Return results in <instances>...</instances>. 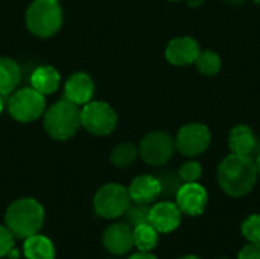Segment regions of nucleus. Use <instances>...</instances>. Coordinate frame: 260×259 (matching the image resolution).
<instances>
[{"label": "nucleus", "mask_w": 260, "mask_h": 259, "mask_svg": "<svg viewBox=\"0 0 260 259\" xmlns=\"http://www.w3.org/2000/svg\"><path fill=\"white\" fill-rule=\"evenodd\" d=\"M256 162L250 156L230 154L218 166V183L230 197L250 194L257 182Z\"/></svg>", "instance_id": "nucleus-1"}, {"label": "nucleus", "mask_w": 260, "mask_h": 259, "mask_svg": "<svg viewBox=\"0 0 260 259\" xmlns=\"http://www.w3.org/2000/svg\"><path fill=\"white\" fill-rule=\"evenodd\" d=\"M5 223L15 238L26 240L41 231L44 224V208L35 198H18L8 206Z\"/></svg>", "instance_id": "nucleus-2"}, {"label": "nucleus", "mask_w": 260, "mask_h": 259, "mask_svg": "<svg viewBox=\"0 0 260 259\" xmlns=\"http://www.w3.org/2000/svg\"><path fill=\"white\" fill-rule=\"evenodd\" d=\"M44 130L55 140H67L73 137L81 128L79 105L66 98L56 101L44 111Z\"/></svg>", "instance_id": "nucleus-3"}, {"label": "nucleus", "mask_w": 260, "mask_h": 259, "mask_svg": "<svg viewBox=\"0 0 260 259\" xmlns=\"http://www.w3.org/2000/svg\"><path fill=\"white\" fill-rule=\"evenodd\" d=\"M62 8L56 0H34L26 11V26L38 38L53 37L62 26Z\"/></svg>", "instance_id": "nucleus-4"}, {"label": "nucleus", "mask_w": 260, "mask_h": 259, "mask_svg": "<svg viewBox=\"0 0 260 259\" xmlns=\"http://www.w3.org/2000/svg\"><path fill=\"white\" fill-rule=\"evenodd\" d=\"M131 203L128 188L119 183H107L101 186L93 197V208L96 215L114 220L125 214Z\"/></svg>", "instance_id": "nucleus-5"}, {"label": "nucleus", "mask_w": 260, "mask_h": 259, "mask_svg": "<svg viewBox=\"0 0 260 259\" xmlns=\"http://www.w3.org/2000/svg\"><path fill=\"white\" fill-rule=\"evenodd\" d=\"M9 114L17 122H34L46 111V99L44 95L37 92L32 87H24L12 93L8 102Z\"/></svg>", "instance_id": "nucleus-6"}, {"label": "nucleus", "mask_w": 260, "mask_h": 259, "mask_svg": "<svg viewBox=\"0 0 260 259\" xmlns=\"http://www.w3.org/2000/svg\"><path fill=\"white\" fill-rule=\"evenodd\" d=\"M81 127L94 136H108L117 127V114L110 104L90 101L81 110Z\"/></svg>", "instance_id": "nucleus-7"}, {"label": "nucleus", "mask_w": 260, "mask_h": 259, "mask_svg": "<svg viewBox=\"0 0 260 259\" xmlns=\"http://www.w3.org/2000/svg\"><path fill=\"white\" fill-rule=\"evenodd\" d=\"M175 151V140L165 131H152L148 133L140 145L139 156L142 160L152 166H161L171 160Z\"/></svg>", "instance_id": "nucleus-8"}, {"label": "nucleus", "mask_w": 260, "mask_h": 259, "mask_svg": "<svg viewBox=\"0 0 260 259\" xmlns=\"http://www.w3.org/2000/svg\"><path fill=\"white\" fill-rule=\"evenodd\" d=\"M210 145V131L204 124H187L180 128L177 139H175V148L187 157L200 156L203 154Z\"/></svg>", "instance_id": "nucleus-9"}, {"label": "nucleus", "mask_w": 260, "mask_h": 259, "mask_svg": "<svg viewBox=\"0 0 260 259\" xmlns=\"http://www.w3.org/2000/svg\"><path fill=\"white\" fill-rule=\"evenodd\" d=\"M175 198H177V206L180 208L181 214H187L190 217L201 215L209 202L207 191L197 182L184 183L177 192Z\"/></svg>", "instance_id": "nucleus-10"}, {"label": "nucleus", "mask_w": 260, "mask_h": 259, "mask_svg": "<svg viewBox=\"0 0 260 259\" xmlns=\"http://www.w3.org/2000/svg\"><path fill=\"white\" fill-rule=\"evenodd\" d=\"M148 223L158 234H171L181 224V211L177 203L160 202L151 206Z\"/></svg>", "instance_id": "nucleus-11"}, {"label": "nucleus", "mask_w": 260, "mask_h": 259, "mask_svg": "<svg viewBox=\"0 0 260 259\" xmlns=\"http://www.w3.org/2000/svg\"><path fill=\"white\" fill-rule=\"evenodd\" d=\"M102 244L113 255H126L134 247L133 227L126 223L108 226L102 235Z\"/></svg>", "instance_id": "nucleus-12"}, {"label": "nucleus", "mask_w": 260, "mask_h": 259, "mask_svg": "<svg viewBox=\"0 0 260 259\" xmlns=\"http://www.w3.org/2000/svg\"><path fill=\"white\" fill-rule=\"evenodd\" d=\"M200 44L190 37H177L166 46V60L174 66L195 64L200 55Z\"/></svg>", "instance_id": "nucleus-13"}, {"label": "nucleus", "mask_w": 260, "mask_h": 259, "mask_svg": "<svg viewBox=\"0 0 260 259\" xmlns=\"http://www.w3.org/2000/svg\"><path fill=\"white\" fill-rule=\"evenodd\" d=\"M94 82L85 72H76L64 84V98L76 105H85L93 99Z\"/></svg>", "instance_id": "nucleus-14"}, {"label": "nucleus", "mask_w": 260, "mask_h": 259, "mask_svg": "<svg viewBox=\"0 0 260 259\" xmlns=\"http://www.w3.org/2000/svg\"><path fill=\"white\" fill-rule=\"evenodd\" d=\"M128 192H129L131 202L149 205L161 195V188H160V182L155 176L145 174V176L136 177L131 182Z\"/></svg>", "instance_id": "nucleus-15"}, {"label": "nucleus", "mask_w": 260, "mask_h": 259, "mask_svg": "<svg viewBox=\"0 0 260 259\" xmlns=\"http://www.w3.org/2000/svg\"><path fill=\"white\" fill-rule=\"evenodd\" d=\"M229 145L233 154L239 156H253L256 148L259 147V142L253 133V130L248 125H238L230 131L229 136Z\"/></svg>", "instance_id": "nucleus-16"}, {"label": "nucleus", "mask_w": 260, "mask_h": 259, "mask_svg": "<svg viewBox=\"0 0 260 259\" xmlns=\"http://www.w3.org/2000/svg\"><path fill=\"white\" fill-rule=\"evenodd\" d=\"M61 75L53 66H40L30 75V87L41 95H52L58 90Z\"/></svg>", "instance_id": "nucleus-17"}, {"label": "nucleus", "mask_w": 260, "mask_h": 259, "mask_svg": "<svg viewBox=\"0 0 260 259\" xmlns=\"http://www.w3.org/2000/svg\"><path fill=\"white\" fill-rule=\"evenodd\" d=\"M23 252L26 259H55V246L52 240L40 234L24 240Z\"/></svg>", "instance_id": "nucleus-18"}, {"label": "nucleus", "mask_w": 260, "mask_h": 259, "mask_svg": "<svg viewBox=\"0 0 260 259\" xmlns=\"http://www.w3.org/2000/svg\"><path fill=\"white\" fill-rule=\"evenodd\" d=\"M21 79V70L18 64L8 56H0V95L12 93Z\"/></svg>", "instance_id": "nucleus-19"}, {"label": "nucleus", "mask_w": 260, "mask_h": 259, "mask_svg": "<svg viewBox=\"0 0 260 259\" xmlns=\"http://www.w3.org/2000/svg\"><path fill=\"white\" fill-rule=\"evenodd\" d=\"M133 235L134 246L142 252H151L158 244V232L149 223H142L133 227Z\"/></svg>", "instance_id": "nucleus-20"}, {"label": "nucleus", "mask_w": 260, "mask_h": 259, "mask_svg": "<svg viewBox=\"0 0 260 259\" xmlns=\"http://www.w3.org/2000/svg\"><path fill=\"white\" fill-rule=\"evenodd\" d=\"M139 157V147H136L131 142L119 143L113 148L110 154V160L117 168H128L131 166Z\"/></svg>", "instance_id": "nucleus-21"}, {"label": "nucleus", "mask_w": 260, "mask_h": 259, "mask_svg": "<svg viewBox=\"0 0 260 259\" xmlns=\"http://www.w3.org/2000/svg\"><path fill=\"white\" fill-rule=\"evenodd\" d=\"M160 182V188H161V195L163 197H175L177 192L180 191V188L184 185V182L181 180L180 174L172 171V169H165V171H160L157 176H155Z\"/></svg>", "instance_id": "nucleus-22"}, {"label": "nucleus", "mask_w": 260, "mask_h": 259, "mask_svg": "<svg viewBox=\"0 0 260 259\" xmlns=\"http://www.w3.org/2000/svg\"><path fill=\"white\" fill-rule=\"evenodd\" d=\"M195 64L198 72L206 76H213L221 70V58L213 50L200 52L198 58L195 60Z\"/></svg>", "instance_id": "nucleus-23"}, {"label": "nucleus", "mask_w": 260, "mask_h": 259, "mask_svg": "<svg viewBox=\"0 0 260 259\" xmlns=\"http://www.w3.org/2000/svg\"><path fill=\"white\" fill-rule=\"evenodd\" d=\"M149 211H151V206L149 205L131 202L129 206H128V209L123 214L125 223L129 224L131 227H136V226H139L142 223H148Z\"/></svg>", "instance_id": "nucleus-24"}, {"label": "nucleus", "mask_w": 260, "mask_h": 259, "mask_svg": "<svg viewBox=\"0 0 260 259\" xmlns=\"http://www.w3.org/2000/svg\"><path fill=\"white\" fill-rule=\"evenodd\" d=\"M242 235L250 243H260V215L254 214L250 215L242 223Z\"/></svg>", "instance_id": "nucleus-25"}, {"label": "nucleus", "mask_w": 260, "mask_h": 259, "mask_svg": "<svg viewBox=\"0 0 260 259\" xmlns=\"http://www.w3.org/2000/svg\"><path fill=\"white\" fill-rule=\"evenodd\" d=\"M178 174L184 183H193V182H198V179L201 177L203 166H201V163H198L195 160H189L181 165Z\"/></svg>", "instance_id": "nucleus-26"}, {"label": "nucleus", "mask_w": 260, "mask_h": 259, "mask_svg": "<svg viewBox=\"0 0 260 259\" xmlns=\"http://www.w3.org/2000/svg\"><path fill=\"white\" fill-rule=\"evenodd\" d=\"M14 238L6 226H0V258L8 256L14 250Z\"/></svg>", "instance_id": "nucleus-27"}, {"label": "nucleus", "mask_w": 260, "mask_h": 259, "mask_svg": "<svg viewBox=\"0 0 260 259\" xmlns=\"http://www.w3.org/2000/svg\"><path fill=\"white\" fill-rule=\"evenodd\" d=\"M238 259H260V243H250L241 252Z\"/></svg>", "instance_id": "nucleus-28"}, {"label": "nucleus", "mask_w": 260, "mask_h": 259, "mask_svg": "<svg viewBox=\"0 0 260 259\" xmlns=\"http://www.w3.org/2000/svg\"><path fill=\"white\" fill-rule=\"evenodd\" d=\"M129 259H157V256L152 255L151 252H142V250H139L137 253L131 255Z\"/></svg>", "instance_id": "nucleus-29"}, {"label": "nucleus", "mask_w": 260, "mask_h": 259, "mask_svg": "<svg viewBox=\"0 0 260 259\" xmlns=\"http://www.w3.org/2000/svg\"><path fill=\"white\" fill-rule=\"evenodd\" d=\"M187 3H189L190 6H200V5L204 3V0H187Z\"/></svg>", "instance_id": "nucleus-30"}, {"label": "nucleus", "mask_w": 260, "mask_h": 259, "mask_svg": "<svg viewBox=\"0 0 260 259\" xmlns=\"http://www.w3.org/2000/svg\"><path fill=\"white\" fill-rule=\"evenodd\" d=\"M256 168H257V172H259V176H260V153L257 154V157H256Z\"/></svg>", "instance_id": "nucleus-31"}, {"label": "nucleus", "mask_w": 260, "mask_h": 259, "mask_svg": "<svg viewBox=\"0 0 260 259\" xmlns=\"http://www.w3.org/2000/svg\"><path fill=\"white\" fill-rule=\"evenodd\" d=\"M178 259H201L198 258V256H195V255H186V256H181V258Z\"/></svg>", "instance_id": "nucleus-32"}, {"label": "nucleus", "mask_w": 260, "mask_h": 259, "mask_svg": "<svg viewBox=\"0 0 260 259\" xmlns=\"http://www.w3.org/2000/svg\"><path fill=\"white\" fill-rule=\"evenodd\" d=\"M3 98H2V95H0V114H2V111H3Z\"/></svg>", "instance_id": "nucleus-33"}, {"label": "nucleus", "mask_w": 260, "mask_h": 259, "mask_svg": "<svg viewBox=\"0 0 260 259\" xmlns=\"http://www.w3.org/2000/svg\"><path fill=\"white\" fill-rule=\"evenodd\" d=\"M230 3H242V2H245V0H229Z\"/></svg>", "instance_id": "nucleus-34"}, {"label": "nucleus", "mask_w": 260, "mask_h": 259, "mask_svg": "<svg viewBox=\"0 0 260 259\" xmlns=\"http://www.w3.org/2000/svg\"><path fill=\"white\" fill-rule=\"evenodd\" d=\"M254 2H256V3H257V5H260V0H254Z\"/></svg>", "instance_id": "nucleus-35"}, {"label": "nucleus", "mask_w": 260, "mask_h": 259, "mask_svg": "<svg viewBox=\"0 0 260 259\" xmlns=\"http://www.w3.org/2000/svg\"><path fill=\"white\" fill-rule=\"evenodd\" d=\"M171 2H177V0H171Z\"/></svg>", "instance_id": "nucleus-36"}, {"label": "nucleus", "mask_w": 260, "mask_h": 259, "mask_svg": "<svg viewBox=\"0 0 260 259\" xmlns=\"http://www.w3.org/2000/svg\"><path fill=\"white\" fill-rule=\"evenodd\" d=\"M56 2H59V0H56Z\"/></svg>", "instance_id": "nucleus-37"}]
</instances>
